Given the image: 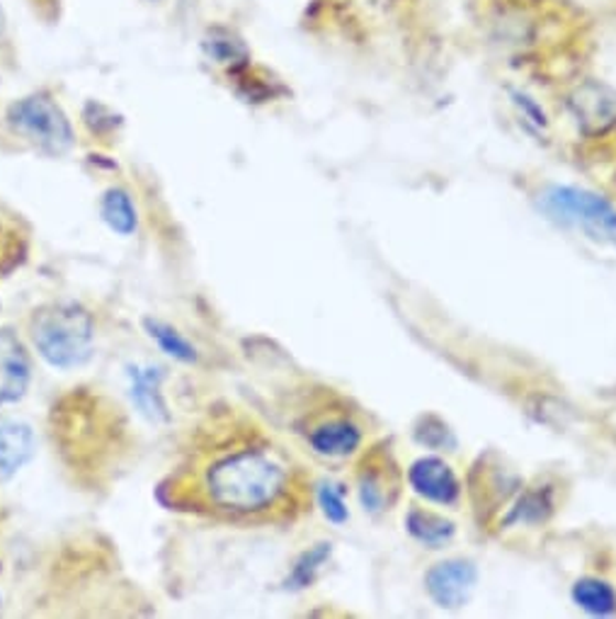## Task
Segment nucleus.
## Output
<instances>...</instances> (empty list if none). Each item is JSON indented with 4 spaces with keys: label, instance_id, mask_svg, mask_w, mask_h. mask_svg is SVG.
<instances>
[{
    "label": "nucleus",
    "instance_id": "1",
    "mask_svg": "<svg viewBox=\"0 0 616 619\" xmlns=\"http://www.w3.org/2000/svg\"><path fill=\"white\" fill-rule=\"evenodd\" d=\"M175 503L226 520H252L277 510L289 471L268 447L248 443L238 427L207 423L173 479Z\"/></svg>",
    "mask_w": 616,
    "mask_h": 619
},
{
    "label": "nucleus",
    "instance_id": "2",
    "mask_svg": "<svg viewBox=\"0 0 616 619\" xmlns=\"http://www.w3.org/2000/svg\"><path fill=\"white\" fill-rule=\"evenodd\" d=\"M30 336L52 367L74 369L86 365L93 355V316L80 304H46L32 314Z\"/></svg>",
    "mask_w": 616,
    "mask_h": 619
},
{
    "label": "nucleus",
    "instance_id": "3",
    "mask_svg": "<svg viewBox=\"0 0 616 619\" xmlns=\"http://www.w3.org/2000/svg\"><path fill=\"white\" fill-rule=\"evenodd\" d=\"M539 207L551 219L575 226L595 241L616 246V209L602 195L583 187L553 185L541 193Z\"/></svg>",
    "mask_w": 616,
    "mask_h": 619
},
{
    "label": "nucleus",
    "instance_id": "4",
    "mask_svg": "<svg viewBox=\"0 0 616 619\" xmlns=\"http://www.w3.org/2000/svg\"><path fill=\"white\" fill-rule=\"evenodd\" d=\"M8 124L15 134L25 137L34 146L62 156L74 146V129L64 110L46 95H30L10 105Z\"/></svg>",
    "mask_w": 616,
    "mask_h": 619
},
{
    "label": "nucleus",
    "instance_id": "5",
    "mask_svg": "<svg viewBox=\"0 0 616 619\" xmlns=\"http://www.w3.org/2000/svg\"><path fill=\"white\" fill-rule=\"evenodd\" d=\"M571 112L585 134L597 137L616 127V90L597 80H587L571 95Z\"/></svg>",
    "mask_w": 616,
    "mask_h": 619
},
{
    "label": "nucleus",
    "instance_id": "6",
    "mask_svg": "<svg viewBox=\"0 0 616 619\" xmlns=\"http://www.w3.org/2000/svg\"><path fill=\"white\" fill-rule=\"evenodd\" d=\"M430 598L440 607H462L476 586V566L464 558H452L430 568L425 578Z\"/></svg>",
    "mask_w": 616,
    "mask_h": 619
},
{
    "label": "nucleus",
    "instance_id": "7",
    "mask_svg": "<svg viewBox=\"0 0 616 619\" xmlns=\"http://www.w3.org/2000/svg\"><path fill=\"white\" fill-rule=\"evenodd\" d=\"M30 384V355L10 328H0V406L22 399Z\"/></svg>",
    "mask_w": 616,
    "mask_h": 619
},
{
    "label": "nucleus",
    "instance_id": "8",
    "mask_svg": "<svg viewBox=\"0 0 616 619\" xmlns=\"http://www.w3.org/2000/svg\"><path fill=\"white\" fill-rule=\"evenodd\" d=\"M410 484H413L415 493L434 503H454L458 496V481L450 464H444L437 457L418 459L410 467Z\"/></svg>",
    "mask_w": 616,
    "mask_h": 619
},
{
    "label": "nucleus",
    "instance_id": "9",
    "mask_svg": "<svg viewBox=\"0 0 616 619\" xmlns=\"http://www.w3.org/2000/svg\"><path fill=\"white\" fill-rule=\"evenodd\" d=\"M34 455L32 427L22 421L0 419V481L13 479Z\"/></svg>",
    "mask_w": 616,
    "mask_h": 619
},
{
    "label": "nucleus",
    "instance_id": "10",
    "mask_svg": "<svg viewBox=\"0 0 616 619\" xmlns=\"http://www.w3.org/2000/svg\"><path fill=\"white\" fill-rule=\"evenodd\" d=\"M361 431L347 419H333L313 425L309 431V445L321 457H347L359 447Z\"/></svg>",
    "mask_w": 616,
    "mask_h": 619
},
{
    "label": "nucleus",
    "instance_id": "11",
    "mask_svg": "<svg viewBox=\"0 0 616 619\" xmlns=\"http://www.w3.org/2000/svg\"><path fill=\"white\" fill-rule=\"evenodd\" d=\"M129 379H131V401L137 403L139 413L147 415V419L153 423L167 421V406L161 394V382H163L161 367L137 365L129 369Z\"/></svg>",
    "mask_w": 616,
    "mask_h": 619
},
{
    "label": "nucleus",
    "instance_id": "12",
    "mask_svg": "<svg viewBox=\"0 0 616 619\" xmlns=\"http://www.w3.org/2000/svg\"><path fill=\"white\" fill-rule=\"evenodd\" d=\"M573 600L577 607L595 617H607L616 612V593L609 583L599 578H580L573 586Z\"/></svg>",
    "mask_w": 616,
    "mask_h": 619
},
{
    "label": "nucleus",
    "instance_id": "13",
    "mask_svg": "<svg viewBox=\"0 0 616 619\" xmlns=\"http://www.w3.org/2000/svg\"><path fill=\"white\" fill-rule=\"evenodd\" d=\"M102 219L119 236L137 231V207L125 189H107L102 197Z\"/></svg>",
    "mask_w": 616,
    "mask_h": 619
},
{
    "label": "nucleus",
    "instance_id": "14",
    "mask_svg": "<svg viewBox=\"0 0 616 619\" xmlns=\"http://www.w3.org/2000/svg\"><path fill=\"white\" fill-rule=\"evenodd\" d=\"M408 532L422 544L430 546H442L444 542L452 540L454 534V525L450 520H444L440 515L432 513H422V510H413L408 515Z\"/></svg>",
    "mask_w": 616,
    "mask_h": 619
},
{
    "label": "nucleus",
    "instance_id": "15",
    "mask_svg": "<svg viewBox=\"0 0 616 619\" xmlns=\"http://www.w3.org/2000/svg\"><path fill=\"white\" fill-rule=\"evenodd\" d=\"M147 328H149V336L161 345V350L167 352L171 357L180 362H195L197 360V352L192 345L180 336L175 328H171L167 324H161V321H147Z\"/></svg>",
    "mask_w": 616,
    "mask_h": 619
},
{
    "label": "nucleus",
    "instance_id": "16",
    "mask_svg": "<svg viewBox=\"0 0 616 619\" xmlns=\"http://www.w3.org/2000/svg\"><path fill=\"white\" fill-rule=\"evenodd\" d=\"M328 556H331V544H318V546H313L311 552H306L304 556L299 558L294 571H292V578H289V583H292V588H306L313 583V578H316L318 574V568L328 562Z\"/></svg>",
    "mask_w": 616,
    "mask_h": 619
},
{
    "label": "nucleus",
    "instance_id": "17",
    "mask_svg": "<svg viewBox=\"0 0 616 619\" xmlns=\"http://www.w3.org/2000/svg\"><path fill=\"white\" fill-rule=\"evenodd\" d=\"M318 503L323 508L325 518L335 525H341V522L347 520V506H345V488L337 486V484H321L318 486Z\"/></svg>",
    "mask_w": 616,
    "mask_h": 619
},
{
    "label": "nucleus",
    "instance_id": "18",
    "mask_svg": "<svg viewBox=\"0 0 616 619\" xmlns=\"http://www.w3.org/2000/svg\"><path fill=\"white\" fill-rule=\"evenodd\" d=\"M361 503H365L367 510L371 513H377L383 506V491H381V484L377 476H361Z\"/></svg>",
    "mask_w": 616,
    "mask_h": 619
},
{
    "label": "nucleus",
    "instance_id": "19",
    "mask_svg": "<svg viewBox=\"0 0 616 619\" xmlns=\"http://www.w3.org/2000/svg\"><path fill=\"white\" fill-rule=\"evenodd\" d=\"M512 95H515V102H517L519 107H522V110H525L529 117H534V122H537V124H547V117H543V112L539 110V107H537L534 102H531V100L527 98V95H522V93H512Z\"/></svg>",
    "mask_w": 616,
    "mask_h": 619
}]
</instances>
